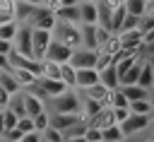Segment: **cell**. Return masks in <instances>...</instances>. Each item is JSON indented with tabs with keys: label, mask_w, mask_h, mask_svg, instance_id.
<instances>
[{
	"label": "cell",
	"mask_w": 154,
	"mask_h": 142,
	"mask_svg": "<svg viewBox=\"0 0 154 142\" xmlns=\"http://www.w3.org/2000/svg\"><path fill=\"white\" fill-rule=\"evenodd\" d=\"M123 2H125V0H106V5H108L111 10H113V7H120Z\"/></svg>",
	"instance_id": "47"
},
{
	"label": "cell",
	"mask_w": 154,
	"mask_h": 142,
	"mask_svg": "<svg viewBox=\"0 0 154 142\" xmlns=\"http://www.w3.org/2000/svg\"><path fill=\"white\" fill-rule=\"evenodd\" d=\"M149 125H152V116H132L130 113V118L120 125V130H123V137H132V135L147 132Z\"/></svg>",
	"instance_id": "7"
},
{
	"label": "cell",
	"mask_w": 154,
	"mask_h": 142,
	"mask_svg": "<svg viewBox=\"0 0 154 142\" xmlns=\"http://www.w3.org/2000/svg\"><path fill=\"white\" fill-rule=\"evenodd\" d=\"M19 142H41V132H29V135H24Z\"/></svg>",
	"instance_id": "41"
},
{
	"label": "cell",
	"mask_w": 154,
	"mask_h": 142,
	"mask_svg": "<svg viewBox=\"0 0 154 142\" xmlns=\"http://www.w3.org/2000/svg\"><path fill=\"white\" fill-rule=\"evenodd\" d=\"M51 39H53V34H51V31L31 29V58H34V60H43V55H46V48H48Z\"/></svg>",
	"instance_id": "6"
},
{
	"label": "cell",
	"mask_w": 154,
	"mask_h": 142,
	"mask_svg": "<svg viewBox=\"0 0 154 142\" xmlns=\"http://www.w3.org/2000/svg\"><path fill=\"white\" fill-rule=\"evenodd\" d=\"M48 103H51L53 113H79V108H82V96H79L77 89H67L65 94L51 99Z\"/></svg>",
	"instance_id": "2"
},
{
	"label": "cell",
	"mask_w": 154,
	"mask_h": 142,
	"mask_svg": "<svg viewBox=\"0 0 154 142\" xmlns=\"http://www.w3.org/2000/svg\"><path fill=\"white\" fill-rule=\"evenodd\" d=\"M137 87H142V89H152L154 87V70L147 63H142V70H140V77H137Z\"/></svg>",
	"instance_id": "23"
},
{
	"label": "cell",
	"mask_w": 154,
	"mask_h": 142,
	"mask_svg": "<svg viewBox=\"0 0 154 142\" xmlns=\"http://www.w3.org/2000/svg\"><path fill=\"white\" fill-rule=\"evenodd\" d=\"M10 51H12V43L10 41H0V55H10Z\"/></svg>",
	"instance_id": "44"
},
{
	"label": "cell",
	"mask_w": 154,
	"mask_h": 142,
	"mask_svg": "<svg viewBox=\"0 0 154 142\" xmlns=\"http://www.w3.org/2000/svg\"><path fill=\"white\" fill-rule=\"evenodd\" d=\"M118 89H120V94L125 96L128 103H132V101H147L149 99V89H142L137 84H132V87H118Z\"/></svg>",
	"instance_id": "16"
},
{
	"label": "cell",
	"mask_w": 154,
	"mask_h": 142,
	"mask_svg": "<svg viewBox=\"0 0 154 142\" xmlns=\"http://www.w3.org/2000/svg\"><path fill=\"white\" fill-rule=\"evenodd\" d=\"M128 111H130L132 116H154L149 99H147V101H132V103H128Z\"/></svg>",
	"instance_id": "26"
},
{
	"label": "cell",
	"mask_w": 154,
	"mask_h": 142,
	"mask_svg": "<svg viewBox=\"0 0 154 142\" xmlns=\"http://www.w3.org/2000/svg\"><path fill=\"white\" fill-rule=\"evenodd\" d=\"M101 137H103V142H116V140H125L123 137V130H120V125H106V128H101Z\"/></svg>",
	"instance_id": "28"
},
{
	"label": "cell",
	"mask_w": 154,
	"mask_h": 142,
	"mask_svg": "<svg viewBox=\"0 0 154 142\" xmlns=\"http://www.w3.org/2000/svg\"><path fill=\"white\" fill-rule=\"evenodd\" d=\"M108 65H111V55H106L103 51H96V65H94V70L99 72V70H103Z\"/></svg>",
	"instance_id": "38"
},
{
	"label": "cell",
	"mask_w": 154,
	"mask_h": 142,
	"mask_svg": "<svg viewBox=\"0 0 154 142\" xmlns=\"http://www.w3.org/2000/svg\"><path fill=\"white\" fill-rule=\"evenodd\" d=\"M120 36V48L128 51V53H140L142 51V31L140 29H132V31H123L118 34Z\"/></svg>",
	"instance_id": "9"
},
{
	"label": "cell",
	"mask_w": 154,
	"mask_h": 142,
	"mask_svg": "<svg viewBox=\"0 0 154 142\" xmlns=\"http://www.w3.org/2000/svg\"><path fill=\"white\" fill-rule=\"evenodd\" d=\"M123 7H125V12L132 14V17H142V14H147V0H125Z\"/></svg>",
	"instance_id": "24"
},
{
	"label": "cell",
	"mask_w": 154,
	"mask_h": 142,
	"mask_svg": "<svg viewBox=\"0 0 154 142\" xmlns=\"http://www.w3.org/2000/svg\"><path fill=\"white\" fill-rule=\"evenodd\" d=\"M12 77H14V82L19 84V89L22 91H26L29 87H34L36 84V79L38 77H34L31 72H26V70H12Z\"/></svg>",
	"instance_id": "22"
},
{
	"label": "cell",
	"mask_w": 154,
	"mask_h": 142,
	"mask_svg": "<svg viewBox=\"0 0 154 142\" xmlns=\"http://www.w3.org/2000/svg\"><path fill=\"white\" fill-rule=\"evenodd\" d=\"M17 120H19V118H17L10 108H5V111H2V125H5V130H12V128L17 125Z\"/></svg>",
	"instance_id": "37"
},
{
	"label": "cell",
	"mask_w": 154,
	"mask_h": 142,
	"mask_svg": "<svg viewBox=\"0 0 154 142\" xmlns=\"http://www.w3.org/2000/svg\"><path fill=\"white\" fill-rule=\"evenodd\" d=\"M106 108H128V101H125V96L120 94V89H113V91H108Z\"/></svg>",
	"instance_id": "27"
},
{
	"label": "cell",
	"mask_w": 154,
	"mask_h": 142,
	"mask_svg": "<svg viewBox=\"0 0 154 142\" xmlns=\"http://www.w3.org/2000/svg\"><path fill=\"white\" fill-rule=\"evenodd\" d=\"M22 101H24V113H26V118H36L38 113L46 111V103L38 101V99H36L34 94H29V91H22Z\"/></svg>",
	"instance_id": "13"
},
{
	"label": "cell",
	"mask_w": 154,
	"mask_h": 142,
	"mask_svg": "<svg viewBox=\"0 0 154 142\" xmlns=\"http://www.w3.org/2000/svg\"><path fill=\"white\" fill-rule=\"evenodd\" d=\"M99 84H103L108 91H113V89H118V87H120V82H118V72H116V67H113V65H108V67L99 70Z\"/></svg>",
	"instance_id": "15"
},
{
	"label": "cell",
	"mask_w": 154,
	"mask_h": 142,
	"mask_svg": "<svg viewBox=\"0 0 154 142\" xmlns=\"http://www.w3.org/2000/svg\"><path fill=\"white\" fill-rule=\"evenodd\" d=\"M137 26H140V17L125 14V19H123V26H120V34H123V31H132V29H137Z\"/></svg>",
	"instance_id": "36"
},
{
	"label": "cell",
	"mask_w": 154,
	"mask_h": 142,
	"mask_svg": "<svg viewBox=\"0 0 154 142\" xmlns=\"http://www.w3.org/2000/svg\"><path fill=\"white\" fill-rule=\"evenodd\" d=\"M79 24L82 26H96V5L94 2H79Z\"/></svg>",
	"instance_id": "14"
},
{
	"label": "cell",
	"mask_w": 154,
	"mask_h": 142,
	"mask_svg": "<svg viewBox=\"0 0 154 142\" xmlns=\"http://www.w3.org/2000/svg\"><path fill=\"white\" fill-rule=\"evenodd\" d=\"M79 36H82V48H87V51H99L96 26H82V24H79Z\"/></svg>",
	"instance_id": "18"
},
{
	"label": "cell",
	"mask_w": 154,
	"mask_h": 142,
	"mask_svg": "<svg viewBox=\"0 0 154 142\" xmlns=\"http://www.w3.org/2000/svg\"><path fill=\"white\" fill-rule=\"evenodd\" d=\"M99 51H103L106 55H111V58H113L116 53H120V51H123V48H120V36H118V34H111V39H108Z\"/></svg>",
	"instance_id": "29"
},
{
	"label": "cell",
	"mask_w": 154,
	"mask_h": 142,
	"mask_svg": "<svg viewBox=\"0 0 154 142\" xmlns=\"http://www.w3.org/2000/svg\"><path fill=\"white\" fill-rule=\"evenodd\" d=\"M24 2H29L31 7H46V0H24Z\"/></svg>",
	"instance_id": "46"
},
{
	"label": "cell",
	"mask_w": 154,
	"mask_h": 142,
	"mask_svg": "<svg viewBox=\"0 0 154 142\" xmlns=\"http://www.w3.org/2000/svg\"><path fill=\"white\" fill-rule=\"evenodd\" d=\"M99 82V72L94 67H87V70H75V89L77 91H84L89 89L91 84Z\"/></svg>",
	"instance_id": "11"
},
{
	"label": "cell",
	"mask_w": 154,
	"mask_h": 142,
	"mask_svg": "<svg viewBox=\"0 0 154 142\" xmlns=\"http://www.w3.org/2000/svg\"><path fill=\"white\" fill-rule=\"evenodd\" d=\"M41 140H43V142H65V140H63V132H58V130H53V128L43 130V132H41Z\"/></svg>",
	"instance_id": "35"
},
{
	"label": "cell",
	"mask_w": 154,
	"mask_h": 142,
	"mask_svg": "<svg viewBox=\"0 0 154 142\" xmlns=\"http://www.w3.org/2000/svg\"><path fill=\"white\" fill-rule=\"evenodd\" d=\"M147 2H149V0H147Z\"/></svg>",
	"instance_id": "58"
},
{
	"label": "cell",
	"mask_w": 154,
	"mask_h": 142,
	"mask_svg": "<svg viewBox=\"0 0 154 142\" xmlns=\"http://www.w3.org/2000/svg\"><path fill=\"white\" fill-rule=\"evenodd\" d=\"M70 65H72L75 70L94 67V65H96V51H87V48H77V51H72Z\"/></svg>",
	"instance_id": "8"
},
{
	"label": "cell",
	"mask_w": 154,
	"mask_h": 142,
	"mask_svg": "<svg viewBox=\"0 0 154 142\" xmlns=\"http://www.w3.org/2000/svg\"><path fill=\"white\" fill-rule=\"evenodd\" d=\"M12 51H17L19 55L31 58V26L29 24H19L17 34L12 39Z\"/></svg>",
	"instance_id": "4"
},
{
	"label": "cell",
	"mask_w": 154,
	"mask_h": 142,
	"mask_svg": "<svg viewBox=\"0 0 154 142\" xmlns=\"http://www.w3.org/2000/svg\"><path fill=\"white\" fill-rule=\"evenodd\" d=\"M79 120H84L79 113H51V128L58 132H65L67 128H72Z\"/></svg>",
	"instance_id": "10"
},
{
	"label": "cell",
	"mask_w": 154,
	"mask_h": 142,
	"mask_svg": "<svg viewBox=\"0 0 154 142\" xmlns=\"http://www.w3.org/2000/svg\"><path fill=\"white\" fill-rule=\"evenodd\" d=\"M82 96H84V99H94V101H101V103L106 106V99H108V89H106L103 84H99V82H96V84H91L89 89H84V91H82Z\"/></svg>",
	"instance_id": "21"
},
{
	"label": "cell",
	"mask_w": 154,
	"mask_h": 142,
	"mask_svg": "<svg viewBox=\"0 0 154 142\" xmlns=\"http://www.w3.org/2000/svg\"><path fill=\"white\" fill-rule=\"evenodd\" d=\"M60 79H63V84H65L67 89H75V67H72L70 63L60 65Z\"/></svg>",
	"instance_id": "30"
},
{
	"label": "cell",
	"mask_w": 154,
	"mask_h": 142,
	"mask_svg": "<svg viewBox=\"0 0 154 142\" xmlns=\"http://www.w3.org/2000/svg\"><path fill=\"white\" fill-rule=\"evenodd\" d=\"M41 142H43V140H41Z\"/></svg>",
	"instance_id": "55"
},
{
	"label": "cell",
	"mask_w": 154,
	"mask_h": 142,
	"mask_svg": "<svg viewBox=\"0 0 154 142\" xmlns=\"http://www.w3.org/2000/svg\"><path fill=\"white\" fill-rule=\"evenodd\" d=\"M14 128H17V130H19L22 135H29V132H36V130H34V120H31V118H26V116H24V118H19Z\"/></svg>",
	"instance_id": "34"
},
{
	"label": "cell",
	"mask_w": 154,
	"mask_h": 142,
	"mask_svg": "<svg viewBox=\"0 0 154 142\" xmlns=\"http://www.w3.org/2000/svg\"><path fill=\"white\" fill-rule=\"evenodd\" d=\"M31 120H34V130H36V132H43V130L51 128V111L46 108L43 113H38V116L31 118Z\"/></svg>",
	"instance_id": "32"
},
{
	"label": "cell",
	"mask_w": 154,
	"mask_h": 142,
	"mask_svg": "<svg viewBox=\"0 0 154 142\" xmlns=\"http://www.w3.org/2000/svg\"><path fill=\"white\" fill-rule=\"evenodd\" d=\"M36 84H38V87H41V89L46 91V96H48V101L67 91V87H65V84H63L60 79H46V77H38V79H36Z\"/></svg>",
	"instance_id": "12"
},
{
	"label": "cell",
	"mask_w": 154,
	"mask_h": 142,
	"mask_svg": "<svg viewBox=\"0 0 154 142\" xmlns=\"http://www.w3.org/2000/svg\"><path fill=\"white\" fill-rule=\"evenodd\" d=\"M55 12L51 7H34L31 17H29V26L31 29H43V31H53L55 26Z\"/></svg>",
	"instance_id": "3"
},
{
	"label": "cell",
	"mask_w": 154,
	"mask_h": 142,
	"mask_svg": "<svg viewBox=\"0 0 154 142\" xmlns=\"http://www.w3.org/2000/svg\"><path fill=\"white\" fill-rule=\"evenodd\" d=\"M0 72H12V67H10V60H7V55H0Z\"/></svg>",
	"instance_id": "43"
},
{
	"label": "cell",
	"mask_w": 154,
	"mask_h": 142,
	"mask_svg": "<svg viewBox=\"0 0 154 142\" xmlns=\"http://www.w3.org/2000/svg\"><path fill=\"white\" fill-rule=\"evenodd\" d=\"M144 63H147V65L154 70V53H152V55H144Z\"/></svg>",
	"instance_id": "48"
},
{
	"label": "cell",
	"mask_w": 154,
	"mask_h": 142,
	"mask_svg": "<svg viewBox=\"0 0 154 142\" xmlns=\"http://www.w3.org/2000/svg\"><path fill=\"white\" fill-rule=\"evenodd\" d=\"M0 111H2V108H0Z\"/></svg>",
	"instance_id": "57"
},
{
	"label": "cell",
	"mask_w": 154,
	"mask_h": 142,
	"mask_svg": "<svg viewBox=\"0 0 154 142\" xmlns=\"http://www.w3.org/2000/svg\"><path fill=\"white\" fill-rule=\"evenodd\" d=\"M116 142H125V140H116Z\"/></svg>",
	"instance_id": "53"
},
{
	"label": "cell",
	"mask_w": 154,
	"mask_h": 142,
	"mask_svg": "<svg viewBox=\"0 0 154 142\" xmlns=\"http://www.w3.org/2000/svg\"><path fill=\"white\" fill-rule=\"evenodd\" d=\"M0 89H5L10 96H14V94H19V91H22V89H19V84L14 82L12 72H2V75H0Z\"/></svg>",
	"instance_id": "25"
},
{
	"label": "cell",
	"mask_w": 154,
	"mask_h": 142,
	"mask_svg": "<svg viewBox=\"0 0 154 142\" xmlns=\"http://www.w3.org/2000/svg\"><path fill=\"white\" fill-rule=\"evenodd\" d=\"M84 140H87V142H103V137H101V130H99V128H94V125H89V128H87V132H84Z\"/></svg>",
	"instance_id": "39"
},
{
	"label": "cell",
	"mask_w": 154,
	"mask_h": 142,
	"mask_svg": "<svg viewBox=\"0 0 154 142\" xmlns=\"http://www.w3.org/2000/svg\"><path fill=\"white\" fill-rule=\"evenodd\" d=\"M17 118H24L26 113H24V101H22V91L19 94H14V96H10V106H7Z\"/></svg>",
	"instance_id": "33"
},
{
	"label": "cell",
	"mask_w": 154,
	"mask_h": 142,
	"mask_svg": "<svg viewBox=\"0 0 154 142\" xmlns=\"http://www.w3.org/2000/svg\"><path fill=\"white\" fill-rule=\"evenodd\" d=\"M70 58H72V48H67V46H63L60 41L51 39V43H48V48H46L43 60L55 63V65H65V63H70Z\"/></svg>",
	"instance_id": "5"
},
{
	"label": "cell",
	"mask_w": 154,
	"mask_h": 142,
	"mask_svg": "<svg viewBox=\"0 0 154 142\" xmlns=\"http://www.w3.org/2000/svg\"><path fill=\"white\" fill-rule=\"evenodd\" d=\"M149 103H152V111H154V87L149 89Z\"/></svg>",
	"instance_id": "50"
},
{
	"label": "cell",
	"mask_w": 154,
	"mask_h": 142,
	"mask_svg": "<svg viewBox=\"0 0 154 142\" xmlns=\"http://www.w3.org/2000/svg\"><path fill=\"white\" fill-rule=\"evenodd\" d=\"M79 5V0H60L58 2V7H77Z\"/></svg>",
	"instance_id": "45"
},
{
	"label": "cell",
	"mask_w": 154,
	"mask_h": 142,
	"mask_svg": "<svg viewBox=\"0 0 154 142\" xmlns=\"http://www.w3.org/2000/svg\"><path fill=\"white\" fill-rule=\"evenodd\" d=\"M55 19L65 24H79V7H55Z\"/></svg>",
	"instance_id": "17"
},
{
	"label": "cell",
	"mask_w": 154,
	"mask_h": 142,
	"mask_svg": "<svg viewBox=\"0 0 154 142\" xmlns=\"http://www.w3.org/2000/svg\"><path fill=\"white\" fill-rule=\"evenodd\" d=\"M0 75H2V72H0Z\"/></svg>",
	"instance_id": "56"
},
{
	"label": "cell",
	"mask_w": 154,
	"mask_h": 142,
	"mask_svg": "<svg viewBox=\"0 0 154 142\" xmlns=\"http://www.w3.org/2000/svg\"><path fill=\"white\" fill-rule=\"evenodd\" d=\"M142 142H154V132H147V135L142 137Z\"/></svg>",
	"instance_id": "49"
},
{
	"label": "cell",
	"mask_w": 154,
	"mask_h": 142,
	"mask_svg": "<svg viewBox=\"0 0 154 142\" xmlns=\"http://www.w3.org/2000/svg\"><path fill=\"white\" fill-rule=\"evenodd\" d=\"M142 63H144V60L140 58V60H137V63H135L132 67H128V70H125V72H123V75L118 77V82H120V87H132V84H137V77H140V70H142Z\"/></svg>",
	"instance_id": "19"
},
{
	"label": "cell",
	"mask_w": 154,
	"mask_h": 142,
	"mask_svg": "<svg viewBox=\"0 0 154 142\" xmlns=\"http://www.w3.org/2000/svg\"><path fill=\"white\" fill-rule=\"evenodd\" d=\"M53 39L55 41H60L63 46H67V48H72V51H77V48H82V36H79V24H65V22H55V26H53Z\"/></svg>",
	"instance_id": "1"
},
{
	"label": "cell",
	"mask_w": 154,
	"mask_h": 142,
	"mask_svg": "<svg viewBox=\"0 0 154 142\" xmlns=\"http://www.w3.org/2000/svg\"><path fill=\"white\" fill-rule=\"evenodd\" d=\"M34 7L24 0H14V22L17 24H29V17H31Z\"/></svg>",
	"instance_id": "20"
},
{
	"label": "cell",
	"mask_w": 154,
	"mask_h": 142,
	"mask_svg": "<svg viewBox=\"0 0 154 142\" xmlns=\"http://www.w3.org/2000/svg\"><path fill=\"white\" fill-rule=\"evenodd\" d=\"M7 106H10V94H7V91H5V89H0V108H2V111H5V108H7Z\"/></svg>",
	"instance_id": "42"
},
{
	"label": "cell",
	"mask_w": 154,
	"mask_h": 142,
	"mask_svg": "<svg viewBox=\"0 0 154 142\" xmlns=\"http://www.w3.org/2000/svg\"><path fill=\"white\" fill-rule=\"evenodd\" d=\"M108 39H111V31H108V29H101V26H96V43H99V48H101V46H103Z\"/></svg>",
	"instance_id": "40"
},
{
	"label": "cell",
	"mask_w": 154,
	"mask_h": 142,
	"mask_svg": "<svg viewBox=\"0 0 154 142\" xmlns=\"http://www.w3.org/2000/svg\"><path fill=\"white\" fill-rule=\"evenodd\" d=\"M152 120H154V116H152Z\"/></svg>",
	"instance_id": "54"
},
{
	"label": "cell",
	"mask_w": 154,
	"mask_h": 142,
	"mask_svg": "<svg viewBox=\"0 0 154 142\" xmlns=\"http://www.w3.org/2000/svg\"><path fill=\"white\" fill-rule=\"evenodd\" d=\"M79 2H94V5H96V2H99V0H79Z\"/></svg>",
	"instance_id": "52"
},
{
	"label": "cell",
	"mask_w": 154,
	"mask_h": 142,
	"mask_svg": "<svg viewBox=\"0 0 154 142\" xmlns=\"http://www.w3.org/2000/svg\"><path fill=\"white\" fill-rule=\"evenodd\" d=\"M87 120H79V123H75L72 128H67L65 132H63V140H72V137H84V132H87Z\"/></svg>",
	"instance_id": "31"
},
{
	"label": "cell",
	"mask_w": 154,
	"mask_h": 142,
	"mask_svg": "<svg viewBox=\"0 0 154 142\" xmlns=\"http://www.w3.org/2000/svg\"><path fill=\"white\" fill-rule=\"evenodd\" d=\"M65 142H87L84 137H72V140H65Z\"/></svg>",
	"instance_id": "51"
}]
</instances>
